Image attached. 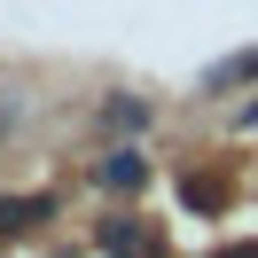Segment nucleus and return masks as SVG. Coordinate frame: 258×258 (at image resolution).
Here are the masks:
<instances>
[{"label":"nucleus","mask_w":258,"mask_h":258,"mask_svg":"<svg viewBox=\"0 0 258 258\" xmlns=\"http://www.w3.org/2000/svg\"><path fill=\"white\" fill-rule=\"evenodd\" d=\"M102 250L110 258H157V235L133 227V219H102Z\"/></svg>","instance_id":"nucleus-3"},{"label":"nucleus","mask_w":258,"mask_h":258,"mask_svg":"<svg viewBox=\"0 0 258 258\" xmlns=\"http://www.w3.org/2000/svg\"><path fill=\"white\" fill-rule=\"evenodd\" d=\"M24 117V102H16V86H0V141H8V125Z\"/></svg>","instance_id":"nucleus-7"},{"label":"nucleus","mask_w":258,"mask_h":258,"mask_svg":"<svg viewBox=\"0 0 258 258\" xmlns=\"http://www.w3.org/2000/svg\"><path fill=\"white\" fill-rule=\"evenodd\" d=\"M94 180H102V188H110V196H141V188H149V157H141V149H133V141H117V149H102V164H94Z\"/></svg>","instance_id":"nucleus-1"},{"label":"nucleus","mask_w":258,"mask_h":258,"mask_svg":"<svg viewBox=\"0 0 258 258\" xmlns=\"http://www.w3.org/2000/svg\"><path fill=\"white\" fill-rule=\"evenodd\" d=\"M211 258H258V242H227V250H211Z\"/></svg>","instance_id":"nucleus-8"},{"label":"nucleus","mask_w":258,"mask_h":258,"mask_svg":"<svg viewBox=\"0 0 258 258\" xmlns=\"http://www.w3.org/2000/svg\"><path fill=\"white\" fill-rule=\"evenodd\" d=\"M149 117H157V110H149L141 94H110V102H102V133H117V141H141Z\"/></svg>","instance_id":"nucleus-2"},{"label":"nucleus","mask_w":258,"mask_h":258,"mask_svg":"<svg viewBox=\"0 0 258 258\" xmlns=\"http://www.w3.org/2000/svg\"><path fill=\"white\" fill-rule=\"evenodd\" d=\"M188 204H196V211H219V180H196V172H188Z\"/></svg>","instance_id":"nucleus-6"},{"label":"nucleus","mask_w":258,"mask_h":258,"mask_svg":"<svg viewBox=\"0 0 258 258\" xmlns=\"http://www.w3.org/2000/svg\"><path fill=\"white\" fill-rule=\"evenodd\" d=\"M235 125H250V133H258V102H242V110H235Z\"/></svg>","instance_id":"nucleus-9"},{"label":"nucleus","mask_w":258,"mask_h":258,"mask_svg":"<svg viewBox=\"0 0 258 258\" xmlns=\"http://www.w3.org/2000/svg\"><path fill=\"white\" fill-rule=\"evenodd\" d=\"M235 86H258V47H242V55L204 71V94H235Z\"/></svg>","instance_id":"nucleus-4"},{"label":"nucleus","mask_w":258,"mask_h":258,"mask_svg":"<svg viewBox=\"0 0 258 258\" xmlns=\"http://www.w3.org/2000/svg\"><path fill=\"white\" fill-rule=\"evenodd\" d=\"M55 211V196H0V235H32Z\"/></svg>","instance_id":"nucleus-5"}]
</instances>
